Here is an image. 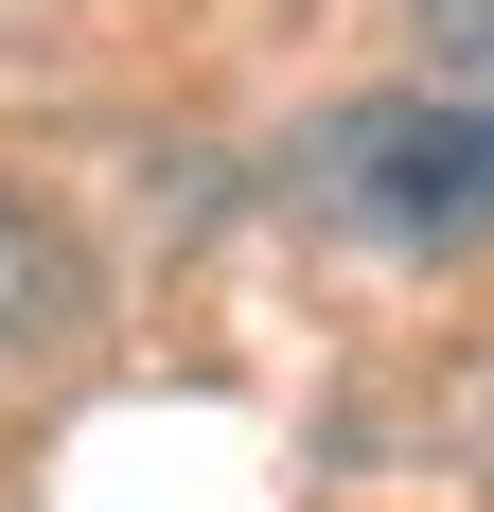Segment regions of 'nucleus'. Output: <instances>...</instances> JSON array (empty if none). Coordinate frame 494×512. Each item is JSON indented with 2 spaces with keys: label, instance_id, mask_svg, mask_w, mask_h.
I'll use <instances>...</instances> for the list:
<instances>
[{
  "label": "nucleus",
  "instance_id": "1",
  "mask_svg": "<svg viewBox=\"0 0 494 512\" xmlns=\"http://www.w3.org/2000/svg\"><path fill=\"white\" fill-rule=\"evenodd\" d=\"M336 212L371 248H477L494 230V106L477 89H406V106H353L336 142H318Z\"/></svg>",
  "mask_w": 494,
  "mask_h": 512
},
{
  "label": "nucleus",
  "instance_id": "2",
  "mask_svg": "<svg viewBox=\"0 0 494 512\" xmlns=\"http://www.w3.org/2000/svg\"><path fill=\"white\" fill-rule=\"evenodd\" d=\"M53 301H71V265H53V230H36V212L0 195V354H18V336H36Z\"/></svg>",
  "mask_w": 494,
  "mask_h": 512
},
{
  "label": "nucleus",
  "instance_id": "3",
  "mask_svg": "<svg viewBox=\"0 0 494 512\" xmlns=\"http://www.w3.org/2000/svg\"><path fill=\"white\" fill-rule=\"evenodd\" d=\"M406 36H424V53L459 71V89L494 106V0H406Z\"/></svg>",
  "mask_w": 494,
  "mask_h": 512
}]
</instances>
